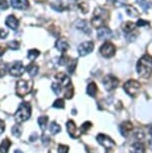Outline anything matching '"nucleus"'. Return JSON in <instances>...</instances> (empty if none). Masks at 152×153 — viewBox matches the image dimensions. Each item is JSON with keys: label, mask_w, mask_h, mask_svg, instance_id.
<instances>
[{"label": "nucleus", "mask_w": 152, "mask_h": 153, "mask_svg": "<svg viewBox=\"0 0 152 153\" xmlns=\"http://www.w3.org/2000/svg\"><path fill=\"white\" fill-rule=\"evenodd\" d=\"M137 73L143 78H149L152 73V56L145 54L137 62Z\"/></svg>", "instance_id": "obj_1"}, {"label": "nucleus", "mask_w": 152, "mask_h": 153, "mask_svg": "<svg viewBox=\"0 0 152 153\" xmlns=\"http://www.w3.org/2000/svg\"><path fill=\"white\" fill-rule=\"evenodd\" d=\"M107 18H108V11L101 7H97L91 17V24L94 28H101L105 24Z\"/></svg>", "instance_id": "obj_2"}, {"label": "nucleus", "mask_w": 152, "mask_h": 153, "mask_svg": "<svg viewBox=\"0 0 152 153\" xmlns=\"http://www.w3.org/2000/svg\"><path fill=\"white\" fill-rule=\"evenodd\" d=\"M30 115H31V106H30V104L28 102H22L19 105V108L16 111L14 117H15V120L18 123H21V122H24L29 119Z\"/></svg>", "instance_id": "obj_3"}, {"label": "nucleus", "mask_w": 152, "mask_h": 153, "mask_svg": "<svg viewBox=\"0 0 152 153\" xmlns=\"http://www.w3.org/2000/svg\"><path fill=\"white\" fill-rule=\"evenodd\" d=\"M123 89L126 93L131 97H136L140 91V83L136 80L130 79L123 85Z\"/></svg>", "instance_id": "obj_4"}, {"label": "nucleus", "mask_w": 152, "mask_h": 153, "mask_svg": "<svg viewBox=\"0 0 152 153\" xmlns=\"http://www.w3.org/2000/svg\"><path fill=\"white\" fill-rule=\"evenodd\" d=\"M136 25L132 22V21H127V22L123 23L122 25V30L126 35V39L128 41H134L137 37V30L135 28Z\"/></svg>", "instance_id": "obj_5"}, {"label": "nucleus", "mask_w": 152, "mask_h": 153, "mask_svg": "<svg viewBox=\"0 0 152 153\" xmlns=\"http://www.w3.org/2000/svg\"><path fill=\"white\" fill-rule=\"evenodd\" d=\"M32 88V82L27 81V80H19L16 83V93L21 97L25 96L31 91Z\"/></svg>", "instance_id": "obj_6"}, {"label": "nucleus", "mask_w": 152, "mask_h": 153, "mask_svg": "<svg viewBox=\"0 0 152 153\" xmlns=\"http://www.w3.org/2000/svg\"><path fill=\"white\" fill-rule=\"evenodd\" d=\"M96 139L98 141V143H99L100 145H102L103 147L106 148L107 150H111L116 146V144L113 141V139H111L109 136L105 135V134H103V133L98 134Z\"/></svg>", "instance_id": "obj_7"}, {"label": "nucleus", "mask_w": 152, "mask_h": 153, "mask_svg": "<svg viewBox=\"0 0 152 153\" xmlns=\"http://www.w3.org/2000/svg\"><path fill=\"white\" fill-rule=\"evenodd\" d=\"M115 51H116V48L111 42H105V43L100 47L99 49V52L101 54L103 57L105 58H110L112 56H114L115 54Z\"/></svg>", "instance_id": "obj_8"}, {"label": "nucleus", "mask_w": 152, "mask_h": 153, "mask_svg": "<svg viewBox=\"0 0 152 153\" xmlns=\"http://www.w3.org/2000/svg\"><path fill=\"white\" fill-rule=\"evenodd\" d=\"M118 79L113 75H107L103 79V85L107 91H112L118 86Z\"/></svg>", "instance_id": "obj_9"}, {"label": "nucleus", "mask_w": 152, "mask_h": 153, "mask_svg": "<svg viewBox=\"0 0 152 153\" xmlns=\"http://www.w3.org/2000/svg\"><path fill=\"white\" fill-rule=\"evenodd\" d=\"M93 49H94V43L92 41H86L81 43L78 46L77 50H78V53L80 56H86L92 52Z\"/></svg>", "instance_id": "obj_10"}, {"label": "nucleus", "mask_w": 152, "mask_h": 153, "mask_svg": "<svg viewBox=\"0 0 152 153\" xmlns=\"http://www.w3.org/2000/svg\"><path fill=\"white\" fill-rule=\"evenodd\" d=\"M10 74L14 77H19L22 76V74L24 73V67H23L22 62L20 61H15L12 65H11L10 69H9Z\"/></svg>", "instance_id": "obj_11"}, {"label": "nucleus", "mask_w": 152, "mask_h": 153, "mask_svg": "<svg viewBox=\"0 0 152 153\" xmlns=\"http://www.w3.org/2000/svg\"><path fill=\"white\" fill-rule=\"evenodd\" d=\"M66 128H67V131H68V134L71 136L72 138H78L80 133L78 132L77 130V127L74 123L73 120H68L66 123Z\"/></svg>", "instance_id": "obj_12"}, {"label": "nucleus", "mask_w": 152, "mask_h": 153, "mask_svg": "<svg viewBox=\"0 0 152 153\" xmlns=\"http://www.w3.org/2000/svg\"><path fill=\"white\" fill-rule=\"evenodd\" d=\"M133 130V124L130 121H124L120 125V132L124 137H127Z\"/></svg>", "instance_id": "obj_13"}, {"label": "nucleus", "mask_w": 152, "mask_h": 153, "mask_svg": "<svg viewBox=\"0 0 152 153\" xmlns=\"http://www.w3.org/2000/svg\"><path fill=\"white\" fill-rule=\"evenodd\" d=\"M130 153H145V146L142 142H135L130 147Z\"/></svg>", "instance_id": "obj_14"}, {"label": "nucleus", "mask_w": 152, "mask_h": 153, "mask_svg": "<svg viewBox=\"0 0 152 153\" xmlns=\"http://www.w3.org/2000/svg\"><path fill=\"white\" fill-rule=\"evenodd\" d=\"M6 25L8 26L9 28L13 30H16L18 28V25H19V22L18 20L16 19V17L14 15H9L8 17L6 18Z\"/></svg>", "instance_id": "obj_15"}, {"label": "nucleus", "mask_w": 152, "mask_h": 153, "mask_svg": "<svg viewBox=\"0 0 152 153\" xmlns=\"http://www.w3.org/2000/svg\"><path fill=\"white\" fill-rule=\"evenodd\" d=\"M55 46L60 52H63V53L66 52L69 48V45H68V43H67V41L65 39H62V38L58 39L57 41H56Z\"/></svg>", "instance_id": "obj_16"}, {"label": "nucleus", "mask_w": 152, "mask_h": 153, "mask_svg": "<svg viewBox=\"0 0 152 153\" xmlns=\"http://www.w3.org/2000/svg\"><path fill=\"white\" fill-rule=\"evenodd\" d=\"M11 5L16 9H25L29 5L28 0H11Z\"/></svg>", "instance_id": "obj_17"}, {"label": "nucleus", "mask_w": 152, "mask_h": 153, "mask_svg": "<svg viewBox=\"0 0 152 153\" xmlns=\"http://www.w3.org/2000/svg\"><path fill=\"white\" fill-rule=\"evenodd\" d=\"M112 32L109 28H106V27H101L98 29V32H97V36L99 39H106V38H109L111 36Z\"/></svg>", "instance_id": "obj_18"}, {"label": "nucleus", "mask_w": 152, "mask_h": 153, "mask_svg": "<svg viewBox=\"0 0 152 153\" xmlns=\"http://www.w3.org/2000/svg\"><path fill=\"white\" fill-rule=\"evenodd\" d=\"M97 91H98V88L96 84H95L94 82H90L87 86V89H86V93L89 96H91V97H95L97 94Z\"/></svg>", "instance_id": "obj_19"}, {"label": "nucleus", "mask_w": 152, "mask_h": 153, "mask_svg": "<svg viewBox=\"0 0 152 153\" xmlns=\"http://www.w3.org/2000/svg\"><path fill=\"white\" fill-rule=\"evenodd\" d=\"M26 71L29 73V75L31 77H33L35 76L37 73H38V66H37L35 63H30L29 65H27V67H26Z\"/></svg>", "instance_id": "obj_20"}, {"label": "nucleus", "mask_w": 152, "mask_h": 153, "mask_svg": "<svg viewBox=\"0 0 152 153\" xmlns=\"http://www.w3.org/2000/svg\"><path fill=\"white\" fill-rule=\"evenodd\" d=\"M64 88H65L64 97L66 98V99H71V98L73 97V95H74V88H73V85H72V84L70 83L69 85H67L66 87H64Z\"/></svg>", "instance_id": "obj_21"}, {"label": "nucleus", "mask_w": 152, "mask_h": 153, "mask_svg": "<svg viewBox=\"0 0 152 153\" xmlns=\"http://www.w3.org/2000/svg\"><path fill=\"white\" fill-rule=\"evenodd\" d=\"M11 146V141L9 139H4L0 144V153H7L9 147Z\"/></svg>", "instance_id": "obj_22"}, {"label": "nucleus", "mask_w": 152, "mask_h": 153, "mask_svg": "<svg viewBox=\"0 0 152 153\" xmlns=\"http://www.w3.org/2000/svg\"><path fill=\"white\" fill-rule=\"evenodd\" d=\"M77 28L80 30H82L83 32H85V33H90L91 30L89 29V27L87 26V23L85 22V21H82V20H79V22L77 23Z\"/></svg>", "instance_id": "obj_23"}, {"label": "nucleus", "mask_w": 152, "mask_h": 153, "mask_svg": "<svg viewBox=\"0 0 152 153\" xmlns=\"http://www.w3.org/2000/svg\"><path fill=\"white\" fill-rule=\"evenodd\" d=\"M38 122V125L40 126L41 130H45L46 129V125H47V122H48V117L47 116H40L37 120Z\"/></svg>", "instance_id": "obj_24"}, {"label": "nucleus", "mask_w": 152, "mask_h": 153, "mask_svg": "<svg viewBox=\"0 0 152 153\" xmlns=\"http://www.w3.org/2000/svg\"><path fill=\"white\" fill-rule=\"evenodd\" d=\"M126 13H127L129 16H131V17H137V16L139 15L138 10H137V9L135 8V7H133V6H127L126 7Z\"/></svg>", "instance_id": "obj_25"}, {"label": "nucleus", "mask_w": 152, "mask_h": 153, "mask_svg": "<svg viewBox=\"0 0 152 153\" xmlns=\"http://www.w3.org/2000/svg\"><path fill=\"white\" fill-rule=\"evenodd\" d=\"M39 54H40L39 50H37V49H31V50L28 51L27 57L29 58V59L31 60V61H33L34 59H36V58L38 57Z\"/></svg>", "instance_id": "obj_26"}, {"label": "nucleus", "mask_w": 152, "mask_h": 153, "mask_svg": "<svg viewBox=\"0 0 152 153\" xmlns=\"http://www.w3.org/2000/svg\"><path fill=\"white\" fill-rule=\"evenodd\" d=\"M49 130L52 134H57L61 131V127H60V125H58L56 122H52L50 124V126H49Z\"/></svg>", "instance_id": "obj_27"}, {"label": "nucleus", "mask_w": 152, "mask_h": 153, "mask_svg": "<svg viewBox=\"0 0 152 153\" xmlns=\"http://www.w3.org/2000/svg\"><path fill=\"white\" fill-rule=\"evenodd\" d=\"M76 64H77V60L76 59L69 61V63L67 64V70H68V72L70 74L74 72V69H75V67H76Z\"/></svg>", "instance_id": "obj_28"}, {"label": "nucleus", "mask_w": 152, "mask_h": 153, "mask_svg": "<svg viewBox=\"0 0 152 153\" xmlns=\"http://www.w3.org/2000/svg\"><path fill=\"white\" fill-rule=\"evenodd\" d=\"M11 131H12L13 135L15 136V137H19L21 135V132H22V129H21L20 125H18V124H16V125H14L12 127V129H11Z\"/></svg>", "instance_id": "obj_29"}, {"label": "nucleus", "mask_w": 152, "mask_h": 153, "mask_svg": "<svg viewBox=\"0 0 152 153\" xmlns=\"http://www.w3.org/2000/svg\"><path fill=\"white\" fill-rule=\"evenodd\" d=\"M52 106L54 108H58V109H63L65 107V103L63 99H56L54 103L52 104Z\"/></svg>", "instance_id": "obj_30"}, {"label": "nucleus", "mask_w": 152, "mask_h": 153, "mask_svg": "<svg viewBox=\"0 0 152 153\" xmlns=\"http://www.w3.org/2000/svg\"><path fill=\"white\" fill-rule=\"evenodd\" d=\"M51 89H52V91L56 94V95H59V94L61 93V91H62L61 85H60L59 83H52V85H51Z\"/></svg>", "instance_id": "obj_31"}, {"label": "nucleus", "mask_w": 152, "mask_h": 153, "mask_svg": "<svg viewBox=\"0 0 152 153\" xmlns=\"http://www.w3.org/2000/svg\"><path fill=\"white\" fill-rule=\"evenodd\" d=\"M8 47L10 49H12V50H18V49L20 48V43L18 41L13 40V41H10L8 43Z\"/></svg>", "instance_id": "obj_32"}, {"label": "nucleus", "mask_w": 152, "mask_h": 153, "mask_svg": "<svg viewBox=\"0 0 152 153\" xmlns=\"http://www.w3.org/2000/svg\"><path fill=\"white\" fill-rule=\"evenodd\" d=\"M137 2L140 4V6L142 7L143 10H147V9L150 8V4L147 0H137Z\"/></svg>", "instance_id": "obj_33"}, {"label": "nucleus", "mask_w": 152, "mask_h": 153, "mask_svg": "<svg viewBox=\"0 0 152 153\" xmlns=\"http://www.w3.org/2000/svg\"><path fill=\"white\" fill-rule=\"evenodd\" d=\"M69 63V58L65 55H62L61 57L59 58V61H58V64L61 65V66H64V65H67Z\"/></svg>", "instance_id": "obj_34"}, {"label": "nucleus", "mask_w": 152, "mask_h": 153, "mask_svg": "<svg viewBox=\"0 0 152 153\" xmlns=\"http://www.w3.org/2000/svg\"><path fill=\"white\" fill-rule=\"evenodd\" d=\"M92 127V123L89 121L85 122V123L82 124V126H81V132H87L88 130Z\"/></svg>", "instance_id": "obj_35"}, {"label": "nucleus", "mask_w": 152, "mask_h": 153, "mask_svg": "<svg viewBox=\"0 0 152 153\" xmlns=\"http://www.w3.org/2000/svg\"><path fill=\"white\" fill-rule=\"evenodd\" d=\"M6 74V64L0 60V77H3Z\"/></svg>", "instance_id": "obj_36"}, {"label": "nucleus", "mask_w": 152, "mask_h": 153, "mask_svg": "<svg viewBox=\"0 0 152 153\" xmlns=\"http://www.w3.org/2000/svg\"><path fill=\"white\" fill-rule=\"evenodd\" d=\"M69 151V147L67 145H63L60 144L58 146V153H68Z\"/></svg>", "instance_id": "obj_37"}, {"label": "nucleus", "mask_w": 152, "mask_h": 153, "mask_svg": "<svg viewBox=\"0 0 152 153\" xmlns=\"http://www.w3.org/2000/svg\"><path fill=\"white\" fill-rule=\"evenodd\" d=\"M135 137H136V139L138 140V141H141V140L144 138V133H143V131L137 130L136 132H135Z\"/></svg>", "instance_id": "obj_38"}, {"label": "nucleus", "mask_w": 152, "mask_h": 153, "mask_svg": "<svg viewBox=\"0 0 152 153\" xmlns=\"http://www.w3.org/2000/svg\"><path fill=\"white\" fill-rule=\"evenodd\" d=\"M8 8V3L6 0H0V10H6Z\"/></svg>", "instance_id": "obj_39"}, {"label": "nucleus", "mask_w": 152, "mask_h": 153, "mask_svg": "<svg viewBox=\"0 0 152 153\" xmlns=\"http://www.w3.org/2000/svg\"><path fill=\"white\" fill-rule=\"evenodd\" d=\"M79 7L81 8V10H82L83 13H87L88 10H89V7H88V5L86 3H80L79 4Z\"/></svg>", "instance_id": "obj_40"}, {"label": "nucleus", "mask_w": 152, "mask_h": 153, "mask_svg": "<svg viewBox=\"0 0 152 153\" xmlns=\"http://www.w3.org/2000/svg\"><path fill=\"white\" fill-rule=\"evenodd\" d=\"M148 24H149L148 21L143 20V19H139L138 21H137V23H136L137 26H144V25H148Z\"/></svg>", "instance_id": "obj_41"}, {"label": "nucleus", "mask_w": 152, "mask_h": 153, "mask_svg": "<svg viewBox=\"0 0 152 153\" xmlns=\"http://www.w3.org/2000/svg\"><path fill=\"white\" fill-rule=\"evenodd\" d=\"M5 130V124H4L3 120L0 119V134L3 133V131Z\"/></svg>", "instance_id": "obj_42"}, {"label": "nucleus", "mask_w": 152, "mask_h": 153, "mask_svg": "<svg viewBox=\"0 0 152 153\" xmlns=\"http://www.w3.org/2000/svg\"><path fill=\"white\" fill-rule=\"evenodd\" d=\"M7 34H8V32L7 31H4L3 29H0V38H6Z\"/></svg>", "instance_id": "obj_43"}, {"label": "nucleus", "mask_w": 152, "mask_h": 153, "mask_svg": "<svg viewBox=\"0 0 152 153\" xmlns=\"http://www.w3.org/2000/svg\"><path fill=\"white\" fill-rule=\"evenodd\" d=\"M30 141H31V142H34V140L35 139H37V134L36 133H34V134H32L31 136H30Z\"/></svg>", "instance_id": "obj_44"}, {"label": "nucleus", "mask_w": 152, "mask_h": 153, "mask_svg": "<svg viewBox=\"0 0 152 153\" xmlns=\"http://www.w3.org/2000/svg\"><path fill=\"white\" fill-rule=\"evenodd\" d=\"M5 51H6L5 47H3V46H1V45H0V56H2V55H3V54L5 53Z\"/></svg>", "instance_id": "obj_45"}, {"label": "nucleus", "mask_w": 152, "mask_h": 153, "mask_svg": "<svg viewBox=\"0 0 152 153\" xmlns=\"http://www.w3.org/2000/svg\"><path fill=\"white\" fill-rule=\"evenodd\" d=\"M149 134H150V137H151L150 140H152V125L150 126V128H149Z\"/></svg>", "instance_id": "obj_46"}, {"label": "nucleus", "mask_w": 152, "mask_h": 153, "mask_svg": "<svg viewBox=\"0 0 152 153\" xmlns=\"http://www.w3.org/2000/svg\"><path fill=\"white\" fill-rule=\"evenodd\" d=\"M14 153H23V152L21 151V150H18V149H16L15 151H14Z\"/></svg>", "instance_id": "obj_47"}]
</instances>
